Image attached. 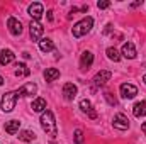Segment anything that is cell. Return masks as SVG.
Segmentation results:
<instances>
[{
	"label": "cell",
	"instance_id": "cell-1",
	"mask_svg": "<svg viewBox=\"0 0 146 144\" xmlns=\"http://www.w3.org/2000/svg\"><path fill=\"white\" fill-rule=\"evenodd\" d=\"M41 126H42L44 132H46L51 139H54V137L58 136V129H56L54 115H53V112H51V110L42 112V115H41Z\"/></svg>",
	"mask_w": 146,
	"mask_h": 144
},
{
	"label": "cell",
	"instance_id": "cell-2",
	"mask_svg": "<svg viewBox=\"0 0 146 144\" xmlns=\"http://www.w3.org/2000/svg\"><path fill=\"white\" fill-rule=\"evenodd\" d=\"M92 26H94V19H92V17H85V19H82L80 22H76V24L73 26V36L75 37L85 36L87 32H90Z\"/></svg>",
	"mask_w": 146,
	"mask_h": 144
},
{
	"label": "cell",
	"instance_id": "cell-3",
	"mask_svg": "<svg viewBox=\"0 0 146 144\" xmlns=\"http://www.w3.org/2000/svg\"><path fill=\"white\" fill-rule=\"evenodd\" d=\"M17 93L15 92H9L2 97V102H0V107L3 112H12L15 108V104H17Z\"/></svg>",
	"mask_w": 146,
	"mask_h": 144
},
{
	"label": "cell",
	"instance_id": "cell-4",
	"mask_svg": "<svg viewBox=\"0 0 146 144\" xmlns=\"http://www.w3.org/2000/svg\"><path fill=\"white\" fill-rule=\"evenodd\" d=\"M42 26L39 24V20H31L29 24V32H31V37L33 41H41V36H42Z\"/></svg>",
	"mask_w": 146,
	"mask_h": 144
},
{
	"label": "cell",
	"instance_id": "cell-5",
	"mask_svg": "<svg viewBox=\"0 0 146 144\" xmlns=\"http://www.w3.org/2000/svg\"><path fill=\"white\" fill-rule=\"evenodd\" d=\"M121 95H122V98H134L138 95V88L131 83H122L121 85Z\"/></svg>",
	"mask_w": 146,
	"mask_h": 144
},
{
	"label": "cell",
	"instance_id": "cell-6",
	"mask_svg": "<svg viewBox=\"0 0 146 144\" xmlns=\"http://www.w3.org/2000/svg\"><path fill=\"white\" fill-rule=\"evenodd\" d=\"M37 92V87L34 83H26L24 87H21L15 93H17V97H29V95H34Z\"/></svg>",
	"mask_w": 146,
	"mask_h": 144
},
{
	"label": "cell",
	"instance_id": "cell-7",
	"mask_svg": "<svg viewBox=\"0 0 146 144\" xmlns=\"http://www.w3.org/2000/svg\"><path fill=\"white\" fill-rule=\"evenodd\" d=\"M110 76H112V73L110 71L102 70V71H99L95 76H94V83H95L97 87H102V85H106V83L110 80Z\"/></svg>",
	"mask_w": 146,
	"mask_h": 144
},
{
	"label": "cell",
	"instance_id": "cell-8",
	"mask_svg": "<svg viewBox=\"0 0 146 144\" xmlns=\"http://www.w3.org/2000/svg\"><path fill=\"white\" fill-rule=\"evenodd\" d=\"M7 27H9L10 34H14V36L22 34V24H21L17 19H14V17H10V19L7 20Z\"/></svg>",
	"mask_w": 146,
	"mask_h": 144
},
{
	"label": "cell",
	"instance_id": "cell-9",
	"mask_svg": "<svg viewBox=\"0 0 146 144\" xmlns=\"http://www.w3.org/2000/svg\"><path fill=\"white\" fill-rule=\"evenodd\" d=\"M114 127L119 129V131H126V129L129 127V120H127V117H126L124 114H117V115L114 117Z\"/></svg>",
	"mask_w": 146,
	"mask_h": 144
},
{
	"label": "cell",
	"instance_id": "cell-10",
	"mask_svg": "<svg viewBox=\"0 0 146 144\" xmlns=\"http://www.w3.org/2000/svg\"><path fill=\"white\" fill-rule=\"evenodd\" d=\"M42 14H44V10H42V5L41 3H33V5H29V15L34 19V20H39L41 17H42Z\"/></svg>",
	"mask_w": 146,
	"mask_h": 144
},
{
	"label": "cell",
	"instance_id": "cell-11",
	"mask_svg": "<svg viewBox=\"0 0 146 144\" xmlns=\"http://www.w3.org/2000/svg\"><path fill=\"white\" fill-rule=\"evenodd\" d=\"M122 56L124 58H127V59H133V58H136V48H134V44L133 42H124V46H122Z\"/></svg>",
	"mask_w": 146,
	"mask_h": 144
},
{
	"label": "cell",
	"instance_id": "cell-12",
	"mask_svg": "<svg viewBox=\"0 0 146 144\" xmlns=\"http://www.w3.org/2000/svg\"><path fill=\"white\" fill-rule=\"evenodd\" d=\"M14 59H15V54H14L10 49H3V51H2V54H0V65L7 66V65H10Z\"/></svg>",
	"mask_w": 146,
	"mask_h": 144
},
{
	"label": "cell",
	"instance_id": "cell-13",
	"mask_svg": "<svg viewBox=\"0 0 146 144\" xmlns=\"http://www.w3.org/2000/svg\"><path fill=\"white\" fill-rule=\"evenodd\" d=\"M63 95H65L66 100H73L75 95H76V87H75L73 83H65V87H63Z\"/></svg>",
	"mask_w": 146,
	"mask_h": 144
},
{
	"label": "cell",
	"instance_id": "cell-14",
	"mask_svg": "<svg viewBox=\"0 0 146 144\" xmlns=\"http://www.w3.org/2000/svg\"><path fill=\"white\" fill-rule=\"evenodd\" d=\"M92 63H94V54H92L90 51H85V53L82 54V61H80L82 68H83V70H88V68L92 66Z\"/></svg>",
	"mask_w": 146,
	"mask_h": 144
},
{
	"label": "cell",
	"instance_id": "cell-15",
	"mask_svg": "<svg viewBox=\"0 0 146 144\" xmlns=\"http://www.w3.org/2000/svg\"><path fill=\"white\" fill-rule=\"evenodd\" d=\"M133 114H134V117H145L146 115V102L143 100V102H138L134 107H133Z\"/></svg>",
	"mask_w": 146,
	"mask_h": 144
},
{
	"label": "cell",
	"instance_id": "cell-16",
	"mask_svg": "<svg viewBox=\"0 0 146 144\" xmlns=\"http://www.w3.org/2000/svg\"><path fill=\"white\" fill-rule=\"evenodd\" d=\"M39 49L42 53H49V51H54V44L51 39H41L39 41Z\"/></svg>",
	"mask_w": 146,
	"mask_h": 144
},
{
	"label": "cell",
	"instance_id": "cell-17",
	"mask_svg": "<svg viewBox=\"0 0 146 144\" xmlns=\"http://www.w3.org/2000/svg\"><path fill=\"white\" fill-rule=\"evenodd\" d=\"M29 75H31V70H29L24 63H19V65L15 66V76L22 78V76H29Z\"/></svg>",
	"mask_w": 146,
	"mask_h": 144
},
{
	"label": "cell",
	"instance_id": "cell-18",
	"mask_svg": "<svg viewBox=\"0 0 146 144\" xmlns=\"http://www.w3.org/2000/svg\"><path fill=\"white\" fill-rule=\"evenodd\" d=\"M19 127H21V122H19V120H10V122L5 124V131H7L9 134H15V132H19Z\"/></svg>",
	"mask_w": 146,
	"mask_h": 144
},
{
	"label": "cell",
	"instance_id": "cell-19",
	"mask_svg": "<svg viewBox=\"0 0 146 144\" xmlns=\"http://www.w3.org/2000/svg\"><path fill=\"white\" fill-rule=\"evenodd\" d=\"M44 78H46V81H54L56 78H60V71L56 68H48L44 71Z\"/></svg>",
	"mask_w": 146,
	"mask_h": 144
},
{
	"label": "cell",
	"instance_id": "cell-20",
	"mask_svg": "<svg viewBox=\"0 0 146 144\" xmlns=\"http://www.w3.org/2000/svg\"><path fill=\"white\" fill-rule=\"evenodd\" d=\"M44 108H46V100L44 98H36L34 102H33V110L34 112H44Z\"/></svg>",
	"mask_w": 146,
	"mask_h": 144
},
{
	"label": "cell",
	"instance_id": "cell-21",
	"mask_svg": "<svg viewBox=\"0 0 146 144\" xmlns=\"http://www.w3.org/2000/svg\"><path fill=\"white\" fill-rule=\"evenodd\" d=\"M34 132H31V131H22L21 134H19V139L21 141H24V143H31V141H34Z\"/></svg>",
	"mask_w": 146,
	"mask_h": 144
},
{
	"label": "cell",
	"instance_id": "cell-22",
	"mask_svg": "<svg viewBox=\"0 0 146 144\" xmlns=\"http://www.w3.org/2000/svg\"><path fill=\"white\" fill-rule=\"evenodd\" d=\"M107 58L109 59H112V61H119L121 59V54H119V51L115 49V48H107Z\"/></svg>",
	"mask_w": 146,
	"mask_h": 144
},
{
	"label": "cell",
	"instance_id": "cell-23",
	"mask_svg": "<svg viewBox=\"0 0 146 144\" xmlns=\"http://www.w3.org/2000/svg\"><path fill=\"white\" fill-rule=\"evenodd\" d=\"M80 108H82L83 112H90V110H92V104H90L88 100H82V102H80Z\"/></svg>",
	"mask_w": 146,
	"mask_h": 144
},
{
	"label": "cell",
	"instance_id": "cell-24",
	"mask_svg": "<svg viewBox=\"0 0 146 144\" xmlns=\"http://www.w3.org/2000/svg\"><path fill=\"white\" fill-rule=\"evenodd\" d=\"M75 143L76 144H83V132H82L80 129L75 131Z\"/></svg>",
	"mask_w": 146,
	"mask_h": 144
},
{
	"label": "cell",
	"instance_id": "cell-25",
	"mask_svg": "<svg viewBox=\"0 0 146 144\" xmlns=\"http://www.w3.org/2000/svg\"><path fill=\"white\" fill-rule=\"evenodd\" d=\"M109 5H110V2H107V0H99L97 2V7L99 9H107Z\"/></svg>",
	"mask_w": 146,
	"mask_h": 144
},
{
	"label": "cell",
	"instance_id": "cell-26",
	"mask_svg": "<svg viewBox=\"0 0 146 144\" xmlns=\"http://www.w3.org/2000/svg\"><path fill=\"white\" fill-rule=\"evenodd\" d=\"M106 98L109 100L110 105H115V104H117V102H115V98H112V97H110V93H106Z\"/></svg>",
	"mask_w": 146,
	"mask_h": 144
},
{
	"label": "cell",
	"instance_id": "cell-27",
	"mask_svg": "<svg viewBox=\"0 0 146 144\" xmlns=\"http://www.w3.org/2000/svg\"><path fill=\"white\" fill-rule=\"evenodd\" d=\"M46 15H48V20H49V22H53V10H48V12H46Z\"/></svg>",
	"mask_w": 146,
	"mask_h": 144
},
{
	"label": "cell",
	"instance_id": "cell-28",
	"mask_svg": "<svg viewBox=\"0 0 146 144\" xmlns=\"http://www.w3.org/2000/svg\"><path fill=\"white\" fill-rule=\"evenodd\" d=\"M88 117H90V119H95V117H97V112H95V110L92 108V110L88 112Z\"/></svg>",
	"mask_w": 146,
	"mask_h": 144
},
{
	"label": "cell",
	"instance_id": "cell-29",
	"mask_svg": "<svg viewBox=\"0 0 146 144\" xmlns=\"http://www.w3.org/2000/svg\"><path fill=\"white\" fill-rule=\"evenodd\" d=\"M141 3H143L141 0H139V2H134V3H131V9H136V7H139Z\"/></svg>",
	"mask_w": 146,
	"mask_h": 144
},
{
	"label": "cell",
	"instance_id": "cell-30",
	"mask_svg": "<svg viewBox=\"0 0 146 144\" xmlns=\"http://www.w3.org/2000/svg\"><path fill=\"white\" fill-rule=\"evenodd\" d=\"M141 131H143V132H145V134H146V122H145V124H143V126H141Z\"/></svg>",
	"mask_w": 146,
	"mask_h": 144
},
{
	"label": "cell",
	"instance_id": "cell-31",
	"mask_svg": "<svg viewBox=\"0 0 146 144\" xmlns=\"http://www.w3.org/2000/svg\"><path fill=\"white\" fill-rule=\"evenodd\" d=\"M2 83H3V78H2V76H0V85H2Z\"/></svg>",
	"mask_w": 146,
	"mask_h": 144
},
{
	"label": "cell",
	"instance_id": "cell-32",
	"mask_svg": "<svg viewBox=\"0 0 146 144\" xmlns=\"http://www.w3.org/2000/svg\"><path fill=\"white\" fill-rule=\"evenodd\" d=\"M143 81H145V83H146V75H145V76H143Z\"/></svg>",
	"mask_w": 146,
	"mask_h": 144
}]
</instances>
